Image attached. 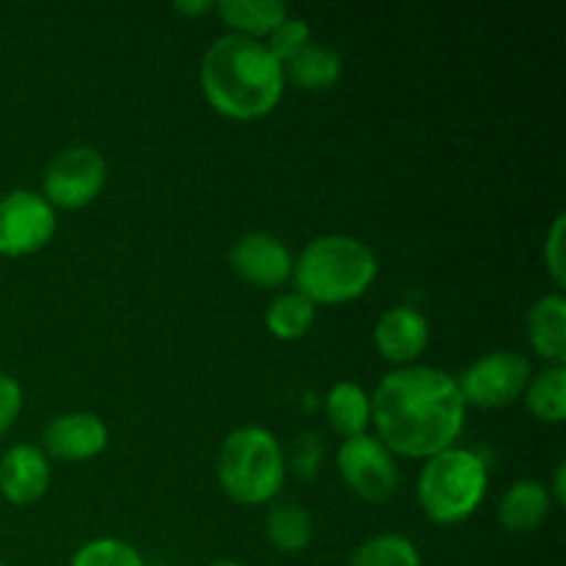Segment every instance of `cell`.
I'll use <instances>...</instances> for the list:
<instances>
[{"label":"cell","instance_id":"obj_1","mask_svg":"<svg viewBox=\"0 0 566 566\" xmlns=\"http://www.w3.org/2000/svg\"><path fill=\"white\" fill-rule=\"evenodd\" d=\"M462 392L437 368H401L385 376L370 398V420L390 453L431 459L453 448L464 426Z\"/></svg>","mask_w":566,"mask_h":566},{"label":"cell","instance_id":"obj_2","mask_svg":"<svg viewBox=\"0 0 566 566\" xmlns=\"http://www.w3.org/2000/svg\"><path fill=\"white\" fill-rule=\"evenodd\" d=\"M199 83L213 111L227 119L252 122L280 105L287 81L263 42L227 33L205 50Z\"/></svg>","mask_w":566,"mask_h":566},{"label":"cell","instance_id":"obj_3","mask_svg":"<svg viewBox=\"0 0 566 566\" xmlns=\"http://www.w3.org/2000/svg\"><path fill=\"white\" fill-rule=\"evenodd\" d=\"M293 271L298 293L313 304H346L374 285L379 263L359 238L324 235L304 247Z\"/></svg>","mask_w":566,"mask_h":566},{"label":"cell","instance_id":"obj_4","mask_svg":"<svg viewBox=\"0 0 566 566\" xmlns=\"http://www.w3.org/2000/svg\"><path fill=\"white\" fill-rule=\"evenodd\" d=\"M216 479L227 497L243 506L274 501L285 481V459L276 437L260 426L227 434L216 457Z\"/></svg>","mask_w":566,"mask_h":566},{"label":"cell","instance_id":"obj_5","mask_svg":"<svg viewBox=\"0 0 566 566\" xmlns=\"http://www.w3.org/2000/svg\"><path fill=\"white\" fill-rule=\"evenodd\" d=\"M490 473L479 453L448 448L426 462L418 479V501L426 517L437 525H457L473 517L484 503Z\"/></svg>","mask_w":566,"mask_h":566},{"label":"cell","instance_id":"obj_6","mask_svg":"<svg viewBox=\"0 0 566 566\" xmlns=\"http://www.w3.org/2000/svg\"><path fill=\"white\" fill-rule=\"evenodd\" d=\"M55 208L36 191H11L0 197V258L36 254L55 235Z\"/></svg>","mask_w":566,"mask_h":566},{"label":"cell","instance_id":"obj_7","mask_svg":"<svg viewBox=\"0 0 566 566\" xmlns=\"http://www.w3.org/2000/svg\"><path fill=\"white\" fill-rule=\"evenodd\" d=\"M108 180V164L94 147H70L50 160L44 171V193L53 208L77 210L97 199Z\"/></svg>","mask_w":566,"mask_h":566},{"label":"cell","instance_id":"obj_8","mask_svg":"<svg viewBox=\"0 0 566 566\" xmlns=\"http://www.w3.org/2000/svg\"><path fill=\"white\" fill-rule=\"evenodd\" d=\"M531 381V363L517 352H492L470 365L457 381L464 403L481 409L509 407L525 392Z\"/></svg>","mask_w":566,"mask_h":566},{"label":"cell","instance_id":"obj_9","mask_svg":"<svg viewBox=\"0 0 566 566\" xmlns=\"http://www.w3.org/2000/svg\"><path fill=\"white\" fill-rule=\"evenodd\" d=\"M337 470L354 495L368 503L390 501L401 484L392 453L374 437H352L337 451Z\"/></svg>","mask_w":566,"mask_h":566},{"label":"cell","instance_id":"obj_10","mask_svg":"<svg viewBox=\"0 0 566 566\" xmlns=\"http://www.w3.org/2000/svg\"><path fill=\"white\" fill-rule=\"evenodd\" d=\"M230 265L243 282L258 287H276L293 274L291 252L269 232H249L238 238L230 249Z\"/></svg>","mask_w":566,"mask_h":566},{"label":"cell","instance_id":"obj_11","mask_svg":"<svg viewBox=\"0 0 566 566\" xmlns=\"http://www.w3.org/2000/svg\"><path fill=\"white\" fill-rule=\"evenodd\" d=\"M44 451L64 462H88L108 446V429L92 412H66L48 423L42 434Z\"/></svg>","mask_w":566,"mask_h":566},{"label":"cell","instance_id":"obj_12","mask_svg":"<svg viewBox=\"0 0 566 566\" xmlns=\"http://www.w3.org/2000/svg\"><path fill=\"white\" fill-rule=\"evenodd\" d=\"M50 464L36 446H14L0 459V495L14 506H31L48 492Z\"/></svg>","mask_w":566,"mask_h":566},{"label":"cell","instance_id":"obj_13","mask_svg":"<svg viewBox=\"0 0 566 566\" xmlns=\"http://www.w3.org/2000/svg\"><path fill=\"white\" fill-rule=\"evenodd\" d=\"M374 340L381 357L407 365L429 346V321L412 307H392L376 324Z\"/></svg>","mask_w":566,"mask_h":566},{"label":"cell","instance_id":"obj_14","mask_svg":"<svg viewBox=\"0 0 566 566\" xmlns=\"http://www.w3.org/2000/svg\"><path fill=\"white\" fill-rule=\"evenodd\" d=\"M528 340L547 363H566V302L562 293L542 296L528 313Z\"/></svg>","mask_w":566,"mask_h":566},{"label":"cell","instance_id":"obj_15","mask_svg":"<svg viewBox=\"0 0 566 566\" xmlns=\"http://www.w3.org/2000/svg\"><path fill=\"white\" fill-rule=\"evenodd\" d=\"M551 512V492L539 481H517L503 495L497 520L512 534H531L539 528Z\"/></svg>","mask_w":566,"mask_h":566},{"label":"cell","instance_id":"obj_16","mask_svg":"<svg viewBox=\"0 0 566 566\" xmlns=\"http://www.w3.org/2000/svg\"><path fill=\"white\" fill-rule=\"evenodd\" d=\"M221 20L238 33V36H269L271 31L287 20V6L280 0H221L216 3Z\"/></svg>","mask_w":566,"mask_h":566},{"label":"cell","instance_id":"obj_17","mask_svg":"<svg viewBox=\"0 0 566 566\" xmlns=\"http://www.w3.org/2000/svg\"><path fill=\"white\" fill-rule=\"evenodd\" d=\"M326 420L340 437H363L370 423V398L354 381H340L326 396Z\"/></svg>","mask_w":566,"mask_h":566},{"label":"cell","instance_id":"obj_18","mask_svg":"<svg viewBox=\"0 0 566 566\" xmlns=\"http://www.w3.org/2000/svg\"><path fill=\"white\" fill-rule=\"evenodd\" d=\"M282 70H285V81L296 83L298 88H307V92H324V88L335 86L343 75L337 53L324 44H307L296 59L282 64Z\"/></svg>","mask_w":566,"mask_h":566},{"label":"cell","instance_id":"obj_19","mask_svg":"<svg viewBox=\"0 0 566 566\" xmlns=\"http://www.w3.org/2000/svg\"><path fill=\"white\" fill-rule=\"evenodd\" d=\"M525 403L545 423H564L566 418V368L551 365L525 387Z\"/></svg>","mask_w":566,"mask_h":566},{"label":"cell","instance_id":"obj_20","mask_svg":"<svg viewBox=\"0 0 566 566\" xmlns=\"http://www.w3.org/2000/svg\"><path fill=\"white\" fill-rule=\"evenodd\" d=\"M265 534L276 551L298 553L313 539V520H310L307 509L298 506V503H280L269 512Z\"/></svg>","mask_w":566,"mask_h":566},{"label":"cell","instance_id":"obj_21","mask_svg":"<svg viewBox=\"0 0 566 566\" xmlns=\"http://www.w3.org/2000/svg\"><path fill=\"white\" fill-rule=\"evenodd\" d=\"M315 321V304L310 302L302 293H282L280 298H274L265 313V326L274 337L280 340H298L310 332Z\"/></svg>","mask_w":566,"mask_h":566},{"label":"cell","instance_id":"obj_22","mask_svg":"<svg viewBox=\"0 0 566 566\" xmlns=\"http://www.w3.org/2000/svg\"><path fill=\"white\" fill-rule=\"evenodd\" d=\"M346 566H423V562L407 536L381 534L359 545Z\"/></svg>","mask_w":566,"mask_h":566},{"label":"cell","instance_id":"obj_23","mask_svg":"<svg viewBox=\"0 0 566 566\" xmlns=\"http://www.w3.org/2000/svg\"><path fill=\"white\" fill-rule=\"evenodd\" d=\"M70 566H144V558L122 539H94L72 556Z\"/></svg>","mask_w":566,"mask_h":566},{"label":"cell","instance_id":"obj_24","mask_svg":"<svg viewBox=\"0 0 566 566\" xmlns=\"http://www.w3.org/2000/svg\"><path fill=\"white\" fill-rule=\"evenodd\" d=\"M307 44H313V31L304 20H296V17H287L276 31L269 33V44L265 48L274 53V59L280 64H287L291 59H296Z\"/></svg>","mask_w":566,"mask_h":566},{"label":"cell","instance_id":"obj_25","mask_svg":"<svg viewBox=\"0 0 566 566\" xmlns=\"http://www.w3.org/2000/svg\"><path fill=\"white\" fill-rule=\"evenodd\" d=\"M564 227H566V216H556L553 221L551 232H547L545 241V263L551 276L556 280V285H564L566 282V252H564Z\"/></svg>","mask_w":566,"mask_h":566},{"label":"cell","instance_id":"obj_26","mask_svg":"<svg viewBox=\"0 0 566 566\" xmlns=\"http://www.w3.org/2000/svg\"><path fill=\"white\" fill-rule=\"evenodd\" d=\"M22 412V387L9 374H0V437L14 426Z\"/></svg>","mask_w":566,"mask_h":566},{"label":"cell","instance_id":"obj_27","mask_svg":"<svg viewBox=\"0 0 566 566\" xmlns=\"http://www.w3.org/2000/svg\"><path fill=\"white\" fill-rule=\"evenodd\" d=\"M213 9H216L213 0H191V3H188V0H177L175 3V11H180V14L186 17H202Z\"/></svg>","mask_w":566,"mask_h":566},{"label":"cell","instance_id":"obj_28","mask_svg":"<svg viewBox=\"0 0 566 566\" xmlns=\"http://www.w3.org/2000/svg\"><path fill=\"white\" fill-rule=\"evenodd\" d=\"M564 475H566V468L562 464V468L556 470V486H553V490H556V503L558 506H564L566 503V492H564Z\"/></svg>","mask_w":566,"mask_h":566},{"label":"cell","instance_id":"obj_29","mask_svg":"<svg viewBox=\"0 0 566 566\" xmlns=\"http://www.w3.org/2000/svg\"><path fill=\"white\" fill-rule=\"evenodd\" d=\"M210 566H243V564H238V562H230V558H224V562H213Z\"/></svg>","mask_w":566,"mask_h":566},{"label":"cell","instance_id":"obj_30","mask_svg":"<svg viewBox=\"0 0 566 566\" xmlns=\"http://www.w3.org/2000/svg\"><path fill=\"white\" fill-rule=\"evenodd\" d=\"M0 566H6V564H3V558H0Z\"/></svg>","mask_w":566,"mask_h":566}]
</instances>
